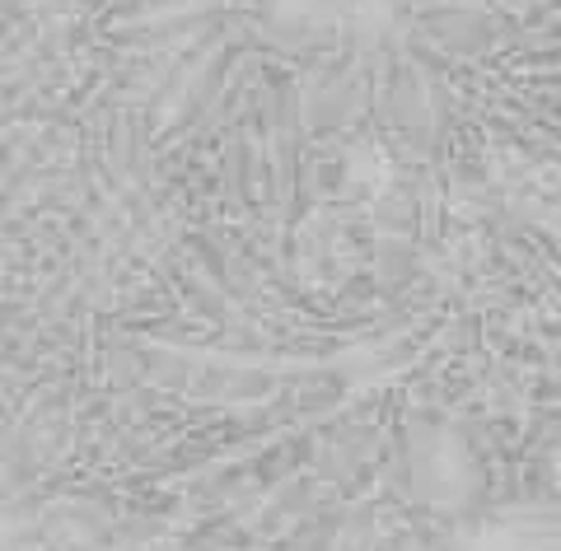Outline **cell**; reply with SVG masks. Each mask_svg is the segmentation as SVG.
<instances>
[{"instance_id":"2","label":"cell","mask_w":561,"mask_h":551,"mask_svg":"<svg viewBox=\"0 0 561 551\" xmlns=\"http://www.w3.org/2000/svg\"><path fill=\"white\" fill-rule=\"evenodd\" d=\"M262 14L276 33L305 38V33L342 24V0H262Z\"/></svg>"},{"instance_id":"3","label":"cell","mask_w":561,"mask_h":551,"mask_svg":"<svg viewBox=\"0 0 561 551\" xmlns=\"http://www.w3.org/2000/svg\"><path fill=\"white\" fill-rule=\"evenodd\" d=\"M552 477H557V486H561V449L552 454Z\"/></svg>"},{"instance_id":"1","label":"cell","mask_w":561,"mask_h":551,"mask_svg":"<svg viewBox=\"0 0 561 551\" xmlns=\"http://www.w3.org/2000/svg\"><path fill=\"white\" fill-rule=\"evenodd\" d=\"M416 491L435 505H459L472 491V458L459 449L454 435H435L416 454Z\"/></svg>"}]
</instances>
